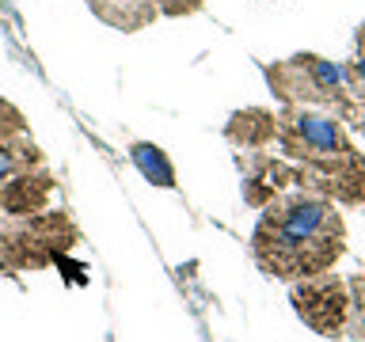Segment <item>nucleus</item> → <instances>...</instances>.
I'll list each match as a JSON object with an SVG mask.
<instances>
[{
    "mask_svg": "<svg viewBox=\"0 0 365 342\" xmlns=\"http://www.w3.org/2000/svg\"><path fill=\"white\" fill-rule=\"evenodd\" d=\"M130 160H133V167L141 171L148 182H153V187H160V190H175L179 187V182H175V164L168 160V152L160 145L133 141L130 145Z\"/></svg>",
    "mask_w": 365,
    "mask_h": 342,
    "instance_id": "7",
    "label": "nucleus"
},
{
    "mask_svg": "<svg viewBox=\"0 0 365 342\" xmlns=\"http://www.w3.org/2000/svg\"><path fill=\"white\" fill-rule=\"evenodd\" d=\"M293 308L316 335L339 338L358 312V301H354L350 281L335 278V274H316V278H301L293 285Z\"/></svg>",
    "mask_w": 365,
    "mask_h": 342,
    "instance_id": "3",
    "label": "nucleus"
},
{
    "mask_svg": "<svg viewBox=\"0 0 365 342\" xmlns=\"http://www.w3.org/2000/svg\"><path fill=\"white\" fill-rule=\"evenodd\" d=\"M346 251V224L331 198L312 190H285L262 205L251 232V255L270 278L301 281L327 274Z\"/></svg>",
    "mask_w": 365,
    "mask_h": 342,
    "instance_id": "1",
    "label": "nucleus"
},
{
    "mask_svg": "<svg viewBox=\"0 0 365 342\" xmlns=\"http://www.w3.org/2000/svg\"><path fill=\"white\" fill-rule=\"evenodd\" d=\"M358 57H365V23L358 27Z\"/></svg>",
    "mask_w": 365,
    "mask_h": 342,
    "instance_id": "9",
    "label": "nucleus"
},
{
    "mask_svg": "<svg viewBox=\"0 0 365 342\" xmlns=\"http://www.w3.org/2000/svg\"><path fill=\"white\" fill-rule=\"evenodd\" d=\"M156 8L164 16H190V11L202 8V0H156Z\"/></svg>",
    "mask_w": 365,
    "mask_h": 342,
    "instance_id": "8",
    "label": "nucleus"
},
{
    "mask_svg": "<svg viewBox=\"0 0 365 342\" xmlns=\"http://www.w3.org/2000/svg\"><path fill=\"white\" fill-rule=\"evenodd\" d=\"M274 130H278V114L262 110V107H247L232 114V122H228V141H232L240 152H262L270 141H274Z\"/></svg>",
    "mask_w": 365,
    "mask_h": 342,
    "instance_id": "5",
    "label": "nucleus"
},
{
    "mask_svg": "<svg viewBox=\"0 0 365 342\" xmlns=\"http://www.w3.org/2000/svg\"><path fill=\"white\" fill-rule=\"evenodd\" d=\"M88 8L118 31H141L160 16L156 0H88Z\"/></svg>",
    "mask_w": 365,
    "mask_h": 342,
    "instance_id": "6",
    "label": "nucleus"
},
{
    "mask_svg": "<svg viewBox=\"0 0 365 342\" xmlns=\"http://www.w3.org/2000/svg\"><path fill=\"white\" fill-rule=\"evenodd\" d=\"M53 194V179L46 175H31V171H19V175H11L4 187H0V209L11 213V217H34L46 209V202H50Z\"/></svg>",
    "mask_w": 365,
    "mask_h": 342,
    "instance_id": "4",
    "label": "nucleus"
},
{
    "mask_svg": "<svg viewBox=\"0 0 365 342\" xmlns=\"http://www.w3.org/2000/svg\"><path fill=\"white\" fill-rule=\"evenodd\" d=\"M267 80L274 95L282 103H297V107H316L327 114H339L346 122L350 114V84L346 68L327 61L319 53H293L285 61L267 68Z\"/></svg>",
    "mask_w": 365,
    "mask_h": 342,
    "instance_id": "2",
    "label": "nucleus"
}]
</instances>
